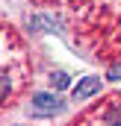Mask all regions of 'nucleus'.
Returning <instances> with one entry per match:
<instances>
[{
    "mask_svg": "<svg viewBox=\"0 0 121 126\" xmlns=\"http://www.w3.org/2000/svg\"><path fill=\"white\" fill-rule=\"evenodd\" d=\"M9 94H12V76L6 67H0V103H6Z\"/></svg>",
    "mask_w": 121,
    "mask_h": 126,
    "instance_id": "nucleus-3",
    "label": "nucleus"
},
{
    "mask_svg": "<svg viewBox=\"0 0 121 126\" xmlns=\"http://www.w3.org/2000/svg\"><path fill=\"white\" fill-rule=\"evenodd\" d=\"M97 91H100V79H97V76H86V79L74 88V100L80 103V100H86V97L97 94Z\"/></svg>",
    "mask_w": 121,
    "mask_h": 126,
    "instance_id": "nucleus-2",
    "label": "nucleus"
},
{
    "mask_svg": "<svg viewBox=\"0 0 121 126\" xmlns=\"http://www.w3.org/2000/svg\"><path fill=\"white\" fill-rule=\"evenodd\" d=\"M109 79H121V64H115V67H109V73H106Z\"/></svg>",
    "mask_w": 121,
    "mask_h": 126,
    "instance_id": "nucleus-5",
    "label": "nucleus"
},
{
    "mask_svg": "<svg viewBox=\"0 0 121 126\" xmlns=\"http://www.w3.org/2000/svg\"><path fill=\"white\" fill-rule=\"evenodd\" d=\"M50 85H53V88H68V85H71V76H68L65 70H56V73L50 76Z\"/></svg>",
    "mask_w": 121,
    "mask_h": 126,
    "instance_id": "nucleus-4",
    "label": "nucleus"
},
{
    "mask_svg": "<svg viewBox=\"0 0 121 126\" xmlns=\"http://www.w3.org/2000/svg\"><path fill=\"white\" fill-rule=\"evenodd\" d=\"M32 114H56V111H62V100L56 94H47V91H35L32 94Z\"/></svg>",
    "mask_w": 121,
    "mask_h": 126,
    "instance_id": "nucleus-1",
    "label": "nucleus"
}]
</instances>
